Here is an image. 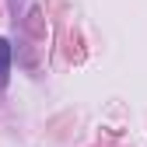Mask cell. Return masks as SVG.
Listing matches in <instances>:
<instances>
[{"label": "cell", "instance_id": "obj_1", "mask_svg": "<svg viewBox=\"0 0 147 147\" xmlns=\"http://www.w3.org/2000/svg\"><path fill=\"white\" fill-rule=\"evenodd\" d=\"M7 77H11V42L0 39V88L7 84Z\"/></svg>", "mask_w": 147, "mask_h": 147}]
</instances>
